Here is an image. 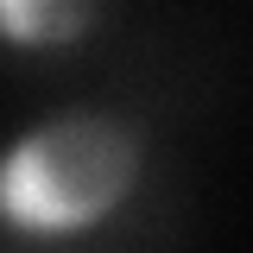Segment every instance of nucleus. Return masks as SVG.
Masks as SVG:
<instances>
[{
	"mask_svg": "<svg viewBox=\"0 0 253 253\" xmlns=\"http://www.w3.org/2000/svg\"><path fill=\"white\" fill-rule=\"evenodd\" d=\"M101 19V0H0V51L63 57Z\"/></svg>",
	"mask_w": 253,
	"mask_h": 253,
	"instance_id": "nucleus-2",
	"label": "nucleus"
},
{
	"mask_svg": "<svg viewBox=\"0 0 253 253\" xmlns=\"http://www.w3.org/2000/svg\"><path fill=\"white\" fill-rule=\"evenodd\" d=\"M146 184V133L108 108H57L0 139V234L83 241Z\"/></svg>",
	"mask_w": 253,
	"mask_h": 253,
	"instance_id": "nucleus-1",
	"label": "nucleus"
}]
</instances>
